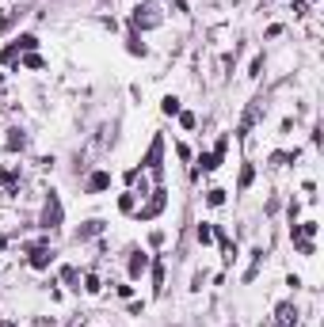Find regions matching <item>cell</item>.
<instances>
[{
  "label": "cell",
  "mask_w": 324,
  "mask_h": 327,
  "mask_svg": "<svg viewBox=\"0 0 324 327\" xmlns=\"http://www.w3.org/2000/svg\"><path fill=\"white\" fill-rule=\"evenodd\" d=\"M164 194H168V190H164V186H157V190L149 194V202L141 206V209H137V221H153V217L161 213L164 206H168V198H164Z\"/></svg>",
  "instance_id": "cell-1"
},
{
  "label": "cell",
  "mask_w": 324,
  "mask_h": 327,
  "mask_svg": "<svg viewBox=\"0 0 324 327\" xmlns=\"http://www.w3.org/2000/svg\"><path fill=\"white\" fill-rule=\"evenodd\" d=\"M61 225V202H58V194L50 190V198H46V206H42V228H58Z\"/></svg>",
  "instance_id": "cell-2"
},
{
  "label": "cell",
  "mask_w": 324,
  "mask_h": 327,
  "mask_svg": "<svg viewBox=\"0 0 324 327\" xmlns=\"http://www.w3.org/2000/svg\"><path fill=\"white\" fill-rule=\"evenodd\" d=\"M161 152H164V141L153 137V145H149V152H145V168L157 171V179H161Z\"/></svg>",
  "instance_id": "cell-3"
},
{
  "label": "cell",
  "mask_w": 324,
  "mask_h": 327,
  "mask_svg": "<svg viewBox=\"0 0 324 327\" xmlns=\"http://www.w3.org/2000/svg\"><path fill=\"white\" fill-rule=\"evenodd\" d=\"M50 263H54V251H50V247H34V251H31V267H34V270H46Z\"/></svg>",
  "instance_id": "cell-4"
},
{
  "label": "cell",
  "mask_w": 324,
  "mask_h": 327,
  "mask_svg": "<svg viewBox=\"0 0 324 327\" xmlns=\"http://www.w3.org/2000/svg\"><path fill=\"white\" fill-rule=\"evenodd\" d=\"M111 186V171H96L88 179V194H99V190H107Z\"/></svg>",
  "instance_id": "cell-5"
},
{
  "label": "cell",
  "mask_w": 324,
  "mask_h": 327,
  "mask_svg": "<svg viewBox=\"0 0 324 327\" xmlns=\"http://www.w3.org/2000/svg\"><path fill=\"white\" fill-rule=\"evenodd\" d=\"M145 270H149V255H145V251H133V259H130V278H141Z\"/></svg>",
  "instance_id": "cell-6"
},
{
  "label": "cell",
  "mask_w": 324,
  "mask_h": 327,
  "mask_svg": "<svg viewBox=\"0 0 324 327\" xmlns=\"http://www.w3.org/2000/svg\"><path fill=\"white\" fill-rule=\"evenodd\" d=\"M294 320H297V308H294V304H290V300L279 304V324H275V327H290Z\"/></svg>",
  "instance_id": "cell-7"
},
{
  "label": "cell",
  "mask_w": 324,
  "mask_h": 327,
  "mask_svg": "<svg viewBox=\"0 0 324 327\" xmlns=\"http://www.w3.org/2000/svg\"><path fill=\"white\" fill-rule=\"evenodd\" d=\"M99 232H103V221H88V225L76 232V240H92V236H99Z\"/></svg>",
  "instance_id": "cell-8"
},
{
  "label": "cell",
  "mask_w": 324,
  "mask_h": 327,
  "mask_svg": "<svg viewBox=\"0 0 324 327\" xmlns=\"http://www.w3.org/2000/svg\"><path fill=\"white\" fill-rule=\"evenodd\" d=\"M252 179H256V168H252V164H244V168H240V183H236V186H240V190H248Z\"/></svg>",
  "instance_id": "cell-9"
},
{
  "label": "cell",
  "mask_w": 324,
  "mask_h": 327,
  "mask_svg": "<svg viewBox=\"0 0 324 327\" xmlns=\"http://www.w3.org/2000/svg\"><path fill=\"white\" fill-rule=\"evenodd\" d=\"M153 289H157V293L164 289V263L161 259H157V267H153Z\"/></svg>",
  "instance_id": "cell-10"
},
{
  "label": "cell",
  "mask_w": 324,
  "mask_h": 327,
  "mask_svg": "<svg viewBox=\"0 0 324 327\" xmlns=\"http://www.w3.org/2000/svg\"><path fill=\"white\" fill-rule=\"evenodd\" d=\"M198 164H202V171H214L221 164V156H214V152H202V156H198Z\"/></svg>",
  "instance_id": "cell-11"
},
{
  "label": "cell",
  "mask_w": 324,
  "mask_h": 327,
  "mask_svg": "<svg viewBox=\"0 0 324 327\" xmlns=\"http://www.w3.org/2000/svg\"><path fill=\"white\" fill-rule=\"evenodd\" d=\"M133 190H126V194H122V198H118V209H122V213H133Z\"/></svg>",
  "instance_id": "cell-12"
},
{
  "label": "cell",
  "mask_w": 324,
  "mask_h": 327,
  "mask_svg": "<svg viewBox=\"0 0 324 327\" xmlns=\"http://www.w3.org/2000/svg\"><path fill=\"white\" fill-rule=\"evenodd\" d=\"M161 111H164V114H179V99H176V95H164Z\"/></svg>",
  "instance_id": "cell-13"
},
{
  "label": "cell",
  "mask_w": 324,
  "mask_h": 327,
  "mask_svg": "<svg viewBox=\"0 0 324 327\" xmlns=\"http://www.w3.org/2000/svg\"><path fill=\"white\" fill-rule=\"evenodd\" d=\"M15 46H19V50H34V46H38V38H34V34H19V38H15Z\"/></svg>",
  "instance_id": "cell-14"
},
{
  "label": "cell",
  "mask_w": 324,
  "mask_h": 327,
  "mask_svg": "<svg viewBox=\"0 0 324 327\" xmlns=\"http://www.w3.org/2000/svg\"><path fill=\"white\" fill-rule=\"evenodd\" d=\"M0 183L12 186V183H15V168H4V164H0Z\"/></svg>",
  "instance_id": "cell-15"
},
{
  "label": "cell",
  "mask_w": 324,
  "mask_h": 327,
  "mask_svg": "<svg viewBox=\"0 0 324 327\" xmlns=\"http://www.w3.org/2000/svg\"><path fill=\"white\" fill-rule=\"evenodd\" d=\"M130 54H141V57L149 54V50H145V42H141V38H137V34H133V38H130Z\"/></svg>",
  "instance_id": "cell-16"
},
{
  "label": "cell",
  "mask_w": 324,
  "mask_h": 327,
  "mask_svg": "<svg viewBox=\"0 0 324 327\" xmlns=\"http://www.w3.org/2000/svg\"><path fill=\"white\" fill-rule=\"evenodd\" d=\"M263 72V57H252V65H248V76H259Z\"/></svg>",
  "instance_id": "cell-17"
},
{
  "label": "cell",
  "mask_w": 324,
  "mask_h": 327,
  "mask_svg": "<svg viewBox=\"0 0 324 327\" xmlns=\"http://www.w3.org/2000/svg\"><path fill=\"white\" fill-rule=\"evenodd\" d=\"M84 289H88V293H99V278H96V274H88V278H84Z\"/></svg>",
  "instance_id": "cell-18"
},
{
  "label": "cell",
  "mask_w": 324,
  "mask_h": 327,
  "mask_svg": "<svg viewBox=\"0 0 324 327\" xmlns=\"http://www.w3.org/2000/svg\"><path fill=\"white\" fill-rule=\"evenodd\" d=\"M198 240L210 243V240H214V228H210V225H198Z\"/></svg>",
  "instance_id": "cell-19"
},
{
  "label": "cell",
  "mask_w": 324,
  "mask_h": 327,
  "mask_svg": "<svg viewBox=\"0 0 324 327\" xmlns=\"http://www.w3.org/2000/svg\"><path fill=\"white\" fill-rule=\"evenodd\" d=\"M206 202H210V206H221V202H225V190H210Z\"/></svg>",
  "instance_id": "cell-20"
},
{
  "label": "cell",
  "mask_w": 324,
  "mask_h": 327,
  "mask_svg": "<svg viewBox=\"0 0 324 327\" xmlns=\"http://www.w3.org/2000/svg\"><path fill=\"white\" fill-rule=\"evenodd\" d=\"M8 149H23V137H19V129H12V137H8Z\"/></svg>",
  "instance_id": "cell-21"
},
{
  "label": "cell",
  "mask_w": 324,
  "mask_h": 327,
  "mask_svg": "<svg viewBox=\"0 0 324 327\" xmlns=\"http://www.w3.org/2000/svg\"><path fill=\"white\" fill-rule=\"evenodd\" d=\"M15 57H19V46H15V42L4 46V61H15Z\"/></svg>",
  "instance_id": "cell-22"
},
{
  "label": "cell",
  "mask_w": 324,
  "mask_h": 327,
  "mask_svg": "<svg viewBox=\"0 0 324 327\" xmlns=\"http://www.w3.org/2000/svg\"><path fill=\"white\" fill-rule=\"evenodd\" d=\"M23 65H27V69H42V57H38V54H31Z\"/></svg>",
  "instance_id": "cell-23"
},
{
  "label": "cell",
  "mask_w": 324,
  "mask_h": 327,
  "mask_svg": "<svg viewBox=\"0 0 324 327\" xmlns=\"http://www.w3.org/2000/svg\"><path fill=\"white\" fill-rule=\"evenodd\" d=\"M179 122H183V129H194V114H191V111L179 114Z\"/></svg>",
  "instance_id": "cell-24"
}]
</instances>
